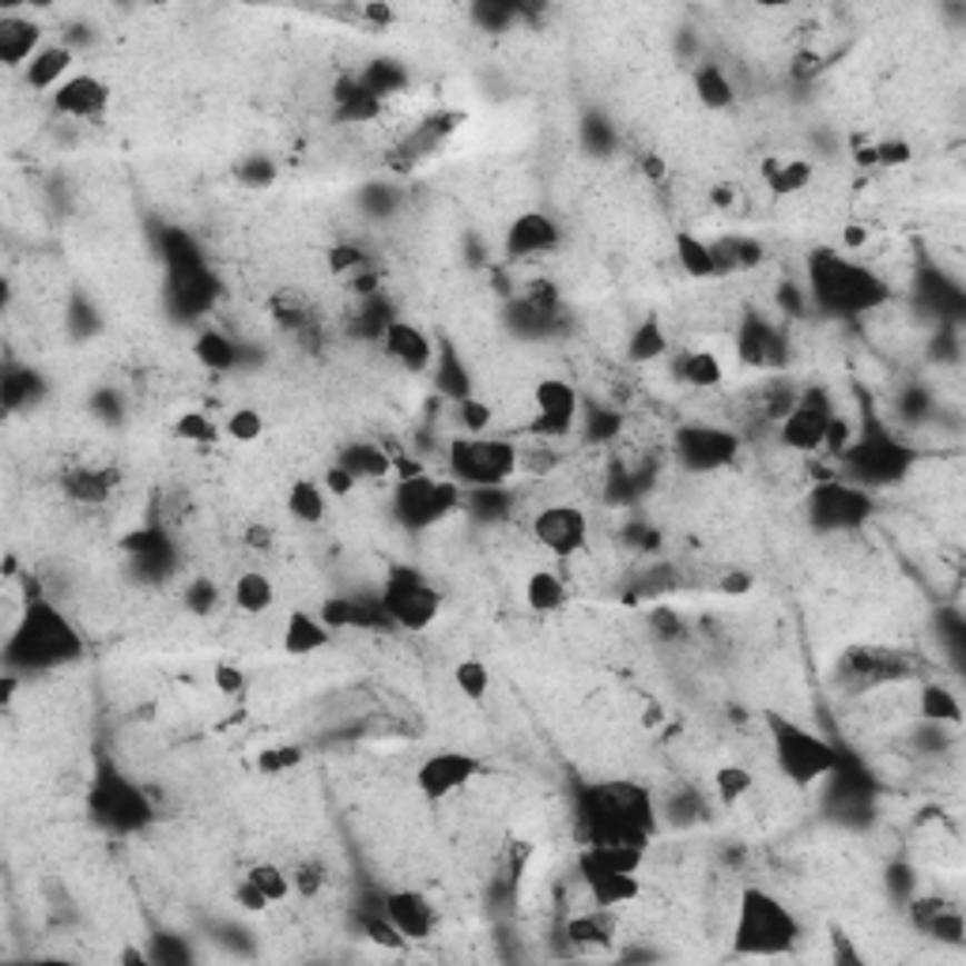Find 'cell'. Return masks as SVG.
<instances>
[{
	"label": "cell",
	"mask_w": 966,
	"mask_h": 966,
	"mask_svg": "<svg viewBox=\"0 0 966 966\" xmlns=\"http://www.w3.org/2000/svg\"><path fill=\"white\" fill-rule=\"evenodd\" d=\"M574 816L586 841H627V846L649 849V841L661 830L654 789L630 778H605L578 789Z\"/></svg>",
	"instance_id": "obj_1"
},
{
	"label": "cell",
	"mask_w": 966,
	"mask_h": 966,
	"mask_svg": "<svg viewBox=\"0 0 966 966\" xmlns=\"http://www.w3.org/2000/svg\"><path fill=\"white\" fill-rule=\"evenodd\" d=\"M83 635L50 600H31L4 643V673H46L83 657Z\"/></svg>",
	"instance_id": "obj_2"
},
{
	"label": "cell",
	"mask_w": 966,
	"mask_h": 966,
	"mask_svg": "<svg viewBox=\"0 0 966 966\" xmlns=\"http://www.w3.org/2000/svg\"><path fill=\"white\" fill-rule=\"evenodd\" d=\"M808 283H811V302L819 306L830 318H860V313L876 310L879 302H887V287L876 272H868L865 265L846 261L835 250H819L808 261Z\"/></svg>",
	"instance_id": "obj_3"
},
{
	"label": "cell",
	"mask_w": 966,
	"mask_h": 966,
	"mask_svg": "<svg viewBox=\"0 0 966 966\" xmlns=\"http://www.w3.org/2000/svg\"><path fill=\"white\" fill-rule=\"evenodd\" d=\"M797 940H800L797 914L778 895L763 892V887H744L733 922V955L774 959V955H786L797 948Z\"/></svg>",
	"instance_id": "obj_4"
},
{
	"label": "cell",
	"mask_w": 966,
	"mask_h": 966,
	"mask_svg": "<svg viewBox=\"0 0 966 966\" xmlns=\"http://www.w3.org/2000/svg\"><path fill=\"white\" fill-rule=\"evenodd\" d=\"M767 733H770L774 763H778L786 781H793L797 789H808L816 786V781L835 778L838 774L841 755L824 733H811L781 714H767Z\"/></svg>",
	"instance_id": "obj_5"
},
{
	"label": "cell",
	"mask_w": 966,
	"mask_h": 966,
	"mask_svg": "<svg viewBox=\"0 0 966 966\" xmlns=\"http://www.w3.org/2000/svg\"><path fill=\"white\" fill-rule=\"evenodd\" d=\"M88 811L91 819L110 835H140L143 827H151L156 808H151L148 793L137 781H129L126 774L113 767L110 759H99L88 789Z\"/></svg>",
	"instance_id": "obj_6"
},
{
	"label": "cell",
	"mask_w": 966,
	"mask_h": 966,
	"mask_svg": "<svg viewBox=\"0 0 966 966\" xmlns=\"http://www.w3.org/2000/svg\"><path fill=\"white\" fill-rule=\"evenodd\" d=\"M521 449L499 435H465L449 442V480L468 487H502L518 476Z\"/></svg>",
	"instance_id": "obj_7"
},
{
	"label": "cell",
	"mask_w": 966,
	"mask_h": 966,
	"mask_svg": "<svg viewBox=\"0 0 966 966\" xmlns=\"http://www.w3.org/2000/svg\"><path fill=\"white\" fill-rule=\"evenodd\" d=\"M465 502V487L457 480H435L427 472L400 476L394 487V521L405 532H427L457 514Z\"/></svg>",
	"instance_id": "obj_8"
},
{
	"label": "cell",
	"mask_w": 966,
	"mask_h": 966,
	"mask_svg": "<svg viewBox=\"0 0 966 966\" xmlns=\"http://www.w3.org/2000/svg\"><path fill=\"white\" fill-rule=\"evenodd\" d=\"M838 457H841V465H846V476H841V480L865 487V491L898 484L914 465L910 449H906L903 442H895L887 430H865V435L854 438Z\"/></svg>",
	"instance_id": "obj_9"
},
{
	"label": "cell",
	"mask_w": 966,
	"mask_h": 966,
	"mask_svg": "<svg viewBox=\"0 0 966 966\" xmlns=\"http://www.w3.org/2000/svg\"><path fill=\"white\" fill-rule=\"evenodd\" d=\"M805 518L816 532H857L876 518V495L849 480H824L808 491Z\"/></svg>",
	"instance_id": "obj_10"
},
{
	"label": "cell",
	"mask_w": 966,
	"mask_h": 966,
	"mask_svg": "<svg viewBox=\"0 0 966 966\" xmlns=\"http://www.w3.org/2000/svg\"><path fill=\"white\" fill-rule=\"evenodd\" d=\"M914 676L910 654L892 646H849L835 665V687L841 695H865L903 684Z\"/></svg>",
	"instance_id": "obj_11"
},
{
	"label": "cell",
	"mask_w": 966,
	"mask_h": 966,
	"mask_svg": "<svg viewBox=\"0 0 966 966\" xmlns=\"http://www.w3.org/2000/svg\"><path fill=\"white\" fill-rule=\"evenodd\" d=\"M378 600H381V608H386L389 624L400 627V630H412V635L427 630L438 619V611H442V592H438L424 574L412 570V567L389 570Z\"/></svg>",
	"instance_id": "obj_12"
},
{
	"label": "cell",
	"mask_w": 966,
	"mask_h": 966,
	"mask_svg": "<svg viewBox=\"0 0 966 966\" xmlns=\"http://www.w3.org/2000/svg\"><path fill=\"white\" fill-rule=\"evenodd\" d=\"M740 435L729 427L714 424H680L673 430V457L676 465L695 476H710L729 468L740 457Z\"/></svg>",
	"instance_id": "obj_13"
},
{
	"label": "cell",
	"mask_w": 966,
	"mask_h": 966,
	"mask_svg": "<svg viewBox=\"0 0 966 966\" xmlns=\"http://www.w3.org/2000/svg\"><path fill=\"white\" fill-rule=\"evenodd\" d=\"M835 416L838 412L824 389H805V394H797V405H793L778 424L781 446L793 449V454H819V449H827V435H830Z\"/></svg>",
	"instance_id": "obj_14"
},
{
	"label": "cell",
	"mask_w": 966,
	"mask_h": 966,
	"mask_svg": "<svg viewBox=\"0 0 966 966\" xmlns=\"http://www.w3.org/2000/svg\"><path fill=\"white\" fill-rule=\"evenodd\" d=\"M484 774V763L468 751H430L416 770V789L424 793V800L430 805H442V800L457 797L461 789L472 786L476 778Z\"/></svg>",
	"instance_id": "obj_15"
},
{
	"label": "cell",
	"mask_w": 966,
	"mask_h": 966,
	"mask_svg": "<svg viewBox=\"0 0 966 966\" xmlns=\"http://www.w3.org/2000/svg\"><path fill=\"white\" fill-rule=\"evenodd\" d=\"M532 540L540 544L544 551L555 555V559H570L589 544V518L586 510L570 502H551L537 510L532 518Z\"/></svg>",
	"instance_id": "obj_16"
},
{
	"label": "cell",
	"mask_w": 966,
	"mask_h": 966,
	"mask_svg": "<svg viewBox=\"0 0 966 966\" xmlns=\"http://www.w3.org/2000/svg\"><path fill=\"white\" fill-rule=\"evenodd\" d=\"M532 435L540 438H567L578 427L581 416V397L567 378H544L532 389Z\"/></svg>",
	"instance_id": "obj_17"
},
{
	"label": "cell",
	"mask_w": 966,
	"mask_h": 966,
	"mask_svg": "<svg viewBox=\"0 0 966 966\" xmlns=\"http://www.w3.org/2000/svg\"><path fill=\"white\" fill-rule=\"evenodd\" d=\"M578 876H581V884H586L592 903L605 906V910H619V906L635 903V898L643 895V879H638V873H624V868L608 865V860H600L589 846H581V854H578Z\"/></svg>",
	"instance_id": "obj_18"
},
{
	"label": "cell",
	"mask_w": 966,
	"mask_h": 966,
	"mask_svg": "<svg viewBox=\"0 0 966 966\" xmlns=\"http://www.w3.org/2000/svg\"><path fill=\"white\" fill-rule=\"evenodd\" d=\"M562 246V227L555 223L548 212H521L506 227V253L518 261H532V257H551Z\"/></svg>",
	"instance_id": "obj_19"
},
{
	"label": "cell",
	"mask_w": 966,
	"mask_h": 966,
	"mask_svg": "<svg viewBox=\"0 0 966 966\" xmlns=\"http://www.w3.org/2000/svg\"><path fill=\"white\" fill-rule=\"evenodd\" d=\"M381 348H386V356L400 362L408 375H424V370L435 367V359H438L435 340H430L427 332L408 318H394L386 325V332H381Z\"/></svg>",
	"instance_id": "obj_20"
},
{
	"label": "cell",
	"mask_w": 966,
	"mask_h": 966,
	"mask_svg": "<svg viewBox=\"0 0 966 966\" xmlns=\"http://www.w3.org/2000/svg\"><path fill=\"white\" fill-rule=\"evenodd\" d=\"M110 83L102 76H91V72H76L61 88L53 91V110L64 113V118H80V121H91V118H102L110 107Z\"/></svg>",
	"instance_id": "obj_21"
},
{
	"label": "cell",
	"mask_w": 966,
	"mask_h": 966,
	"mask_svg": "<svg viewBox=\"0 0 966 966\" xmlns=\"http://www.w3.org/2000/svg\"><path fill=\"white\" fill-rule=\"evenodd\" d=\"M381 910H386L389 922H394L412 944L427 940L438 925V914L435 906H430V898L424 892H408V887H397V892L381 898Z\"/></svg>",
	"instance_id": "obj_22"
},
{
	"label": "cell",
	"mask_w": 966,
	"mask_h": 966,
	"mask_svg": "<svg viewBox=\"0 0 966 966\" xmlns=\"http://www.w3.org/2000/svg\"><path fill=\"white\" fill-rule=\"evenodd\" d=\"M736 356L748 367H778L781 359L778 329L767 318H759V313H748L740 321V329H736Z\"/></svg>",
	"instance_id": "obj_23"
},
{
	"label": "cell",
	"mask_w": 966,
	"mask_h": 966,
	"mask_svg": "<svg viewBox=\"0 0 966 966\" xmlns=\"http://www.w3.org/2000/svg\"><path fill=\"white\" fill-rule=\"evenodd\" d=\"M337 461L348 468L359 484H381L397 472V457L389 454L381 442H370V438H356V442H348L340 449Z\"/></svg>",
	"instance_id": "obj_24"
},
{
	"label": "cell",
	"mask_w": 966,
	"mask_h": 966,
	"mask_svg": "<svg viewBox=\"0 0 966 966\" xmlns=\"http://www.w3.org/2000/svg\"><path fill=\"white\" fill-rule=\"evenodd\" d=\"M42 50V27L27 16L0 19V64L4 69H27V61Z\"/></svg>",
	"instance_id": "obj_25"
},
{
	"label": "cell",
	"mask_w": 966,
	"mask_h": 966,
	"mask_svg": "<svg viewBox=\"0 0 966 966\" xmlns=\"http://www.w3.org/2000/svg\"><path fill=\"white\" fill-rule=\"evenodd\" d=\"M72 64H76L72 46H61V42H57V46H42V50H38L31 61H27L23 83L31 91H50L53 94L72 76Z\"/></svg>",
	"instance_id": "obj_26"
},
{
	"label": "cell",
	"mask_w": 966,
	"mask_h": 966,
	"mask_svg": "<svg viewBox=\"0 0 966 966\" xmlns=\"http://www.w3.org/2000/svg\"><path fill=\"white\" fill-rule=\"evenodd\" d=\"M283 654L291 657H310V654H321L325 646L332 643V630L329 624H325L321 616H313V611H291V616L283 619Z\"/></svg>",
	"instance_id": "obj_27"
},
{
	"label": "cell",
	"mask_w": 966,
	"mask_h": 966,
	"mask_svg": "<svg viewBox=\"0 0 966 966\" xmlns=\"http://www.w3.org/2000/svg\"><path fill=\"white\" fill-rule=\"evenodd\" d=\"M113 487H118V472L113 468L80 465L61 476V491L80 506H102L113 495Z\"/></svg>",
	"instance_id": "obj_28"
},
{
	"label": "cell",
	"mask_w": 966,
	"mask_h": 966,
	"mask_svg": "<svg viewBox=\"0 0 966 966\" xmlns=\"http://www.w3.org/2000/svg\"><path fill=\"white\" fill-rule=\"evenodd\" d=\"M231 605L242 611V616H265V611L276 605L272 578L261 570H242L231 586Z\"/></svg>",
	"instance_id": "obj_29"
},
{
	"label": "cell",
	"mask_w": 966,
	"mask_h": 966,
	"mask_svg": "<svg viewBox=\"0 0 966 966\" xmlns=\"http://www.w3.org/2000/svg\"><path fill=\"white\" fill-rule=\"evenodd\" d=\"M287 514H291L299 525H321L325 514H329V491L321 487V480H295L287 487Z\"/></svg>",
	"instance_id": "obj_30"
},
{
	"label": "cell",
	"mask_w": 966,
	"mask_h": 966,
	"mask_svg": "<svg viewBox=\"0 0 966 966\" xmlns=\"http://www.w3.org/2000/svg\"><path fill=\"white\" fill-rule=\"evenodd\" d=\"M567 936H570L574 948H608L611 936H616V914L605 910V906H597V910H589V914L570 917Z\"/></svg>",
	"instance_id": "obj_31"
},
{
	"label": "cell",
	"mask_w": 966,
	"mask_h": 966,
	"mask_svg": "<svg viewBox=\"0 0 966 966\" xmlns=\"http://www.w3.org/2000/svg\"><path fill=\"white\" fill-rule=\"evenodd\" d=\"M525 605H529L532 611H540V616L559 611L562 605H567V581H562L555 570H532L529 578H525Z\"/></svg>",
	"instance_id": "obj_32"
},
{
	"label": "cell",
	"mask_w": 966,
	"mask_h": 966,
	"mask_svg": "<svg viewBox=\"0 0 966 966\" xmlns=\"http://www.w3.org/2000/svg\"><path fill=\"white\" fill-rule=\"evenodd\" d=\"M676 265H680L687 276H695V280H714V276H721L714 261V242H703V238L691 231L676 235Z\"/></svg>",
	"instance_id": "obj_33"
},
{
	"label": "cell",
	"mask_w": 966,
	"mask_h": 966,
	"mask_svg": "<svg viewBox=\"0 0 966 966\" xmlns=\"http://www.w3.org/2000/svg\"><path fill=\"white\" fill-rule=\"evenodd\" d=\"M917 714H922V721H929V725H963L959 695L948 691V687H940V684L922 687V695H917Z\"/></svg>",
	"instance_id": "obj_34"
},
{
	"label": "cell",
	"mask_w": 966,
	"mask_h": 966,
	"mask_svg": "<svg viewBox=\"0 0 966 966\" xmlns=\"http://www.w3.org/2000/svg\"><path fill=\"white\" fill-rule=\"evenodd\" d=\"M461 510H468L480 521H502V518H510V510H514V495L506 484L502 487H468Z\"/></svg>",
	"instance_id": "obj_35"
},
{
	"label": "cell",
	"mask_w": 966,
	"mask_h": 966,
	"mask_svg": "<svg viewBox=\"0 0 966 966\" xmlns=\"http://www.w3.org/2000/svg\"><path fill=\"white\" fill-rule=\"evenodd\" d=\"M676 375H680V381H687L691 389H717L725 378V367L714 351L698 348V351H684L680 362H676Z\"/></svg>",
	"instance_id": "obj_36"
},
{
	"label": "cell",
	"mask_w": 966,
	"mask_h": 966,
	"mask_svg": "<svg viewBox=\"0 0 966 966\" xmlns=\"http://www.w3.org/2000/svg\"><path fill=\"white\" fill-rule=\"evenodd\" d=\"M193 359L208 370H231L238 362V343L219 329H200L193 340Z\"/></svg>",
	"instance_id": "obj_37"
},
{
	"label": "cell",
	"mask_w": 966,
	"mask_h": 966,
	"mask_svg": "<svg viewBox=\"0 0 966 966\" xmlns=\"http://www.w3.org/2000/svg\"><path fill=\"white\" fill-rule=\"evenodd\" d=\"M695 99L703 102L706 110H729L736 102V88L729 76H725V69L703 64V69L695 72Z\"/></svg>",
	"instance_id": "obj_38"
},
{
	"label": "cell",
	"mask_w": 966,
	"mask_h": 966,
	"mask_svg": "<svg viewBox=\"0 0 966 966\" xmlns=\"http://www.w3.org/2000/svg\"><path fill=\"white\" fill-rule=\"evenodd\" d=\"M811 178H816V170H811L808 159H786V162H770L767 167V181L778 197L805 193V189L811 186Z\"/></svg>",
	"instance_id": "obj_39"
},
{
	"label": "cell",
	"mask_w": 966,
	"mask_h": 966,
	"mask_svg": "<svg viewBox=\"0 0 966 966\" xmlns=\"http://www.w3.org/2000/svg\"><path fill=\"white\" fill-rule=\"evenodd\" d=\"M46 394V381L38 378V370H8L4 375V408L8 412H23L27 405H34V400H42Z\"/></svg>",
	"instance_id": "obj_40"
},
{
	"label": "cell",
	"mask_w": 966,
	"mask_h": 966,
	"mask_svg": "<svg viewBox=\"0 0 966 966\" xmlns=\"http://www.w3.org/2000/svg\"><path fill=\"white\" fill-rule=\"evenodd\" d=\"M751 789H755V774L748 767H740V763H725V767L714 770V797L721 800L725 808L740 805Z\"/></svg>",
	"instance_id": "obj_41"
},
{
	"label": "cell",
	"mask_w": 966,
	"mask_h": 966,
	"mask_svg": "<svg viewBox=\"0 0 966 966\" xmlns=\"http://www.w3.org/2000/svg\"><path fill=\"white\" fill-rule=\"evenodd\" d=\"M457 121H461V113H438V118H430V121H424V126H419L412 137H408L405 143H400V151H405L408 159H419V156H427L430 148H435V143H442L449 132L457 129Z\"/></svg>",
	"instance_id": "obj_42"
},
{
	"label": "cell",
	"mask_w": 966,
	"mask_h": 966,
	"mask_svg": "<svg viewBox=\"0 0 966 966\" xmlns=\"http://www.w3.org/2000/svg\"><path fill=\"white\" fill-rule=\"evenodd\" d=\"M668 351V340H665V329L657 318H646L630 332V343H627V356L630 362H657Z\"/></svg>",
	"instance_id": "obj_43"
},
{
	"label": "cell",
	"mask_w": 966,
	"mask_h": 966,
	"mask_svg": "<svg viewBox=\"0 0 966 966\" xmlns=\"http://www.w3.org/2000/svg\"><path fill=\"white\" fill-rule=\"evenodd\" d=\"M578 427L586 430V442H592V446H605V442H611V438L619 435V430H624V416H619L616 408L589 405V408H581Z\"/></svg>",
	"instance_id": "obj_44"
},
{
	"label": "cell",
	"mask_w": 966,
	"mask_h": 966,
	"mask_svg": "<svg viewBox=\"0 0 966 966\" xmlns=\"http://www.w3.org/2000/svg\"><path fill=\"white\" fill-rule=\"evenodd\" d=\"M454 687L468 703H480V698L491 691V668H487L480 657H465V661L454 665Z\"/></svg>",
	"instance_id": "obj_45"
},
{
	"label": "cell",
	"mask_w": 966,
	"mask_h": 966,
	"mask_svg": "<svg viewBox=\"0 0 966 966\" xmlns=\"http://www.w3.org/2000/svg\"><path fill=\"white\" fill-rule=\"evenodd\" d=\"M170 430H175L178 442H189V446H216L219 442V424L205 412H181Z\"/></svg>",
	"instance_id": "obj_46"
},
{
	"label": "cell",
	"mask_w": 966,
	"mask_h": 966,
	"mask_svg": "<svg viewBox=\"0 0 966 966\" xmlns=\"http://www.w3.org/2000/svg\"><path fill=\"white\" fill-rule=\"evenodd\" d=\"M359 83H362V88H367L370 94H375V99H386L389 91H400V88H405V83H408V72L400 69L397 61H386V57H381V61H375L367 72L359 76Z\"/></svg>",
	"instance_id": "obj_47"
},
{
	"label": "cell",
	"mask_w": 966,
	"mask_h": 966,
	"mask_svg": "<svg viewBox=\"0 0 966 966\" xmlns=\"http://www.w3.org/2000/svg\"><path fill=\"white\" fill-rule=\"evenodd\" d=\"M337 102H340V113L351 121H370L381 113V99H375L362 83H343V88L337 91Z\"/></svg>",
	"instance_id": "obj_48"
},
{
	"label": "cell",
	"mask_w": 966,
	"mask_h": 966,
	"mask_svg": "<svg viewBox=\"0 0 966 966\" xmlns=\"http://www.w3.org/2000/svg\"><path fill=\"white\" fill-rule=\"evenodd\" d=\"M246 879L261 887L269 903H283V898L295 892L291 873H283V868H280V865H272V860H261V865H253L250 873H246Z\"/></svg>",
	"instance_id": "obj_49"
},
{
	"label": "cell",
	"mask_w": 966,
	"mask_h": 966,
	"mask_svg": "<svg viewBox=\"0 0 966 966\" xmlns=\"http://www.w3.org/2000/svg\"><path fill=\"white\" fill-rule=\"evenodd\" d=\"M223 435L231 438V442H238V446H253V442H261V435H265V416L257 412V408H235V412L227 416V424H223Z\"/></svg>",
	"instance_id": "obj_50"
},
{
	"label": "cell",
	"mask_w": 966,
	"mask_h": 966,
	"mask_svg": "<svg viewBox=\"0 0 966 966\" xmlns=\"http://www.w3.org/2000/svg\"><path fill=\"white\" fill-rule=\"evenodd\" d=\"M362 933H367V940L370 944H378V948H386V952H405L408 944V936L397 929L394 922H389L386 917V910H378V914H367L362 917Z\"/></svg>",
	"instance_id": "obj_51"
},
{
	"label": "cell",
	"mask_w": 966,
	"mask_h": 966,
	"mask_svg": "<svg viewBox=\"0 0 966 966\" xmlns=\"http://www.w3.org/2000/svg\"><path fill=\"white\" fill-rule=\"evenodd\" d=\"M914 159V148L906 140H876L873 148H865L860 162L868 167H884V170H895V167H906Z\"/></svg>",
	"instance_id": "obj_52"
},
{
	"label": "cell",
	"mask_w": 966,
	"mask_h": 966,
	"mask_svg": "<svg viewBox=\"0 0 966 966\" xmlns=\"http://www.w3.org/2000/svg\"><path fill=\"white\" fill-rule=\"evenodd\" d=\"M302 767V748L299 744H276V748H265L257 755V770L261 774H287Z\"/></svg>",
	"instance_id": "obj_53"
},
{
	"label": "cell",
	"mask_w": 966,
	"mask_h": 966,
	"mask_svg": "<svg viewBox=\"0 0 966 966\" xmlns=\"http://www.w3.org/2000/svg\"><path fill=\"white\" fill-rule=\"evenodd\" d=\"M219 605V586L212 578H193L186 586V608L193 611V616H212Z\"/></svg>",
	"instance_id": "obj_54"
},
{
	"label": "cell",
	"mask_w": 966,
	"mask_h": 966,
	"mask_svg": "<svg viewBox=\"0 0 966 966\" xmlns=\"http://www.w3.org/2000/svg\"><path fill=\"white\" fill-rule=\"evenodd\" d=\"M212 684L219 695H231V698L250 691V676L242 673V665H231V661H219L212 668Z\"/></svg>",
	"instance_id": "obj_55"
},
{
	"label": "cell",
	"mask_w": 966,
	"mask_h": 966,
	"mask_svg": "<svg viewBox=\"0 0 966 966\" xmlns=\"http://www.w3.org/2000/svg\"><path fill=\"white\" fill-rule=\"evenodd\" d=\"M457 416H461V424L468 427V435H487V427H491V419H495L491 408L476 397L457 400Z\"/></svg>",
	"instance_id": "obj_56"
},
{
	"label": "cell",
	"mask_w": 966,
	"mask_h": 966,
	"mask_svg": "<svg viewBox=\"0 0 966 966\" xmlns=\"http://www.w3.org/2000/svg\"><path fill=\"white\" fill-rule=\"evenodd\" d=\"M438 367H442V378H438V386H442L449 397H457V400L472 397V389H468V378H465V370H461V362H457V356H442V362H438Z\"/></svg>",
	"instance_id": "obj_57"
},
{
	"label": "cell",
	"mask_w": 966,
	"mask_h": 966,
	"mask_svg": "<svg viewBox=\"0 0 966 966\" xmlns=\"http://www.w3.org/2000/svg\"><path fill=\"white\" fill-rule=\"evenodd\" d=\"M321 487H325V491L332 495V499H348V495H351V491H356V487H359V480H356V476H351L348 468H343L340 461H332L329 468H325V476H321Z\"/></svg>",
	"instance_id": "obj_58"
},
{
	"label": "cell",
	"mask_w": 966,
	"mask_h": 966,
	"mask_svg": "<svg viewBox=\"0 0 966 966\" xmlns=\"http://www.w3.org/2000/svg\"><path fill=\"white\" fill-rule=\"evenodd\" d=\"M291 884L302 898H313L325 887V868L318 865V860H306V865H299L291 873Z\"/></svg>",
	"instance_id": "obj_59"
},
{
	"label": "cell",
	"mask_w": 966,
	"mask_h": 966,
	"mask_svg": "<svg viewBox=\"0 0 966 966\" xmlns=\"http://www.w3.org/2000/svg\"><path fill=\"white\" fill-rule=\"evenodd\" d=\"M238 178H242L246 186H269V181L276 178V167H272V159L250 156V159L242 162V167H238Z\"/></svg>",
	"instance_id": "obj_60"
},
{
	"label": "cell",
	"mask_w": 966,
	"mask_h": 966,
	"mask_svg": "<svg viewBox=\"0 0 966 966\" xmlns=\"http://www.w3.org/2000/svg\"><path fill=\"white\" fill-rule=\"evenodd\" d=\"M235 903L242 906L246 914H265V910H269V906H272L269 898H265L261 887L250 884V879H242V884L235 887Z\"/></svg>",
	"instance_id": "obj_61"
},
{
	"label": "cell",
	"mask_w": 966,
	"mask_h": 966,
	"mask_svg": "<svg viewBox=\"0 0 966 966\" xmlns=\"http://www.w3.org/2000/svg\"><path fill=\"white\" fill-rule=\"evenodd\" d=\"M362 19H367V23H375V27H389L397 19V12L389 4H362Z\"/></svg>",
	"instance_id": "obj_62"
},
{
	"label": "cell",
	"mask_w": 966,
	"mask_h": 966,
	"mask_svg": "<svg viewBox=\"0 0 966 966\" xmlns=\"http://www.w3.org/2000/svg\"><path fill=\"white\" fill-rule=\"evenodd\" d=\"M841 242H846L849 250H854V246L865 242V231H860V227H846V231H841Z\"/></svg>",
	"instance_id": "obj_63"
},
{
	"label": "cell",
	"mask_w": 966,
	"mask_h": 966,
	"mask_svg": "<svg viewBox=\"0 0 966 966\" xmlns=\"http://www.w3.org/2000/svg\"><path fill=\"white\" fill-rule=\"evenodd\" d=\"M714 200H717V205H729L733 197H729V189H717V193H714Z\"/></svg>",
	"instance_id": "obj_64"
}]
</instances>
